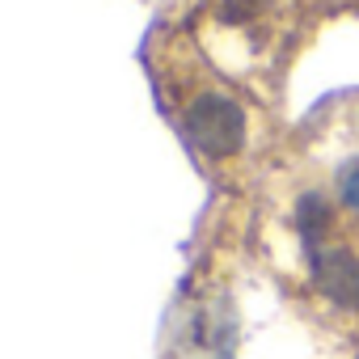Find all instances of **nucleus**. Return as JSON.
Listing matches in <instances>:
<instances>
[{
	"label": "nucleus",
	"instance_id": "f03ea898",
	"mask_svg": "<svg viewBox=\"0 0 359 359\" xmlns=\"http://www.w3.org/2000/svg\"><path fill=\"white\" fill-rule=\"evenodd\" d=\"M317 283L330 300L346 304V309H359V258L346 254V250H330L317 258Z\"/></svg>",
	"mask_w": 359,
	"mask_h": 359
},
{
	"label": "nucleus",
	"instance_id": "7ed1b4c3",
	"mask_svg": "<svg viewBox=\"0 0 359 359\" xmlns=\"http://www.w3.org/2000/svg\"><path fill=\"white\" fill-rule=\"evenodd\" d=\"M342 199H346L351 208H359V165L342 177Z\"/></svg>",
	"mask_w": 359,
	"mask_h": 359
},
{
	"label": "nucleus",
	"instance_id": "f257e3e1",
	"mask_svg": "<svg viewBox=\"0 0 359 359\" xmlns=\"http://www.w3.org/2000/svg\"><path fill=\"white\" fill-rule=\"evenodd\" d=\"M187 135L195 148H203L208 156H229L241 148L245 140V114L233 97H220V93H203L187 106Z\"/></svg>",
	"mask_w": 359,
	"mask_h": 359
}]
</instances>
